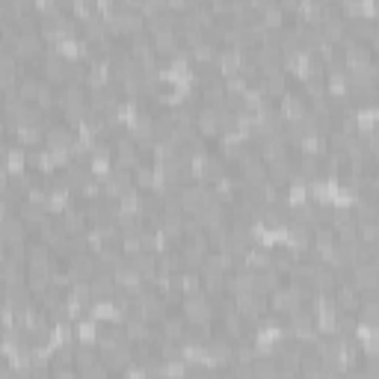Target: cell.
Returning a JSON list of instances; mask_svg holds the SVG:
<instances>
[{
    "label": "cell",
    "instance_id": "6da1fadb",
    "mask_svg": "<svg viewBox=\"0 0 379 379\" xmlns=\"http://www.w3.org/2000/svg\"><path fill=\"white\" fill-rule=\"evenodd\" d=\"M184 311L181 315L187 317L190 326H210L213 320V302H210V296L202 290V293H193V296H184Z\"/></svg>",
    "mask_w": 379,
    "mask_h": 379
},
{
    "label": "cell",
    "instance_id": "7a4b0ae2",
    "mask_svg": "<svg viewBox=\"0 0 379 379\" xmlns=\"http://www.w3.org/2000/svg\"><path fill=\"white\" fill-rule=\"evenodd\" d=\"M237 361V341L228 335H217L208 341V365H234Z\"/></svg>",
    "mask_w": 379,
    "mask_h": 379
},
{
    "label": "cell",
    "instance_id": "3957f363",
    "mask_svg": "<svg viewBox=\"0 0 379 379\" xmlns=\"http://www.w3.org/2000/svg\"><path fill=\"white\" fill-rule=\"evenodd\" d=\"M65 273L72 276V282H92V278L98 276V258H92L89 252H84V255H72V258H69V267H65Z\"/></svg>",
    "mask_w": 379,
    "mask_h": 379
},
{
    "label": "cell",
    "instance_id": "277c9868",
    "mask_svg": "<svg viewBox=\"0 0 379 379\" xmlns=\"http://www.w3.org/2000/svg\"><path fill=\"white\" fill-rule=\"evenodd\" d=\"M350 282L365 293L379 290V264L368 261V264H358V267H350Z\"/></svg>",
    "mask_w": 379,
    "mask_h": 379
},
{
    "label": "cell",
    "instance_id": "5b68a950",
    "mask_svg": "<svg viewBox=\"0 0 379 379\" xmlns=\"http://www.w3.org/2000/svg\"><path fill=\"white\" fill-rule=\"evenodd\" d=\"M335 305L338 311H347V315H358V308H361V290L353 285V282H338L335 288Z\"/></svg>",
    "mask_w": 379,
    "mask_h": 379
},
{
    "label": "cell",
    "instance_id": "8992f818",
    "mask_svg": "<svg viewBox=\"0 0 379 379\" xmlns=\"http://www.w3.org/2000/svg\"><path fill=\"white\" fill-rule=\"evenodd\" d=\"M42 45H45L42 30H24V33H18V39L12 42V51H15V57H36V54H42Z\"/></svg>",
    "mask_w": 379,
    "mask_h": 379
},
{
    "label": "cell",
    "instance_id": "52a82bcc",
    "mask_svg": "<svg viewBox=\"0 0 379 379\" xmlns=\"http://www.w3.org/2000/svg\"><path fill=\"white\" fill-rule=\"evenodd\" d=\"M255 12L261 15V24L267 30H282L285 27V9L282 4H273V0H261V4H252Z\"/></svg>",
    "mask_w": 379,
    "mask_h": 379
},
{
    "label": "cell",
    "instance_id": "ba28073f",
    "mask_svg": "<svg viewBox=\"0 0 379 379\" xmlns=\"http://www.w3.org/2000/svg\"><path fill=\"white\" fill-rule=\"evenodd\" d=\"M86 222H89V217H86V210H80V208H65L62 210V217H60V225H62V232L69 234V237H77V234H84L86 232Z\"/></svg>",
    "mask_w": 379,
    "mask_h": 379
},
{
    "label": "cell",
    "instance_id": "9c48e42d",
    "mask_svg": "<svg viewBox=\"0 0 379 379\" xmlns=\"http://www.w3.org/2000/svg\"><path fill=\"white\" fill-rule=\"evenodd\" d=\"M308 285H311V290H317V293H335V288H338V273H332V270L326 267V264H315Z\"/></svg>",
    "mask_w": 379,
    "mask_h": 379
},
{
    "label": "cell",
    "instance_id": "30bf717a",
    "mask_svg": "<svg viewBox=\"0 0 379 379\" xmlns=\"http://www.w3.org/2000/svg\"><path fill=\"white\" fill-rule=\"evenodd\" d=\"M0 234H4V243L6 246H18L27 237V222L21 217H15V213H6L4 225H0Z\"/></svg>",
    "mask_w": 379,
    "mask_h": 379
},
{
    "label": "cell",
    "instance_id": "8fae6325",
    "mask_svg": "<svg viewBox=\"0 0 379 379\" xmlns=\"http://www.w3.org/2000/svg\"><path fill=\"white\" fill-rule=\"evenodd\" d=\"M222 107V104H220ZM220 107H202L199 110V116H196V130H199L202 137H213V134H220V116H222V110Z\"/></svg>",
    "mask_w": 379,
    "mask_h": 379
},
{
    "label": "cell",
    "instance_id": "7c38bea8",
    "mask_svg": "<svg viewBox=\"0 0 379 379\" xmlns=\"http://www.w3.org/2000/svg\"><path fill=\"white\" fill-rule=\"evenodd\" d=\"M125 338H128V344H148V341H154V335H152V323L148 320H142V317H128L125 320Z\"/></svg>",
    "mask_w": 379,
    "mask_h": 379
},
{
    "label": "cell",
    "instance_id": "4fadbf2b",
    "mask_svg": "<svg viewBox=\"0 0 379 379\" xmlns=\"http://www.w3.org/2000/svg\"><path fill=\"white\" fill-rule=\"evenodd\" d=\"M202 285H205V293L208 296H220V293H228L225 285H228V273L210 267V264H205L202 267Z\"/></svg>",
    "mask_w": 379,
    "mask_h": 379
},
{
    "label": "cell",
    "instance_id": "5bb4252c",
    "mask_svg": "<svg viewBox=\"0 0 379 379\" xmlns=\"http://www.w3.org/2000/svg\"><path fill=\"white\" fill-rule=\"evenodd\" d=\"M240 181H243V187H264L270 181L267 163L255 160V163H246V166H240Z\"/></svg>",
    "mask_w": 379,
    "mask_h": 379
},
{
    "label": "cell",
    "instance_id": "9a60e30c",
    "mask_svg": "<svg viewBox=\"0 0 379 379\" xmlns=\"http://www.w3.org/2000/svg\"><path fill=\"white\" fill-rule=\"evenodd\" d=\"M72 142H74V134L69 125H47L45 145L51 148V152H57V148H72Z\"/></svg>",
    "mask_w": 379,
    "mask_h": 379
},
{
    "label": "cell",
    "instance_id": "2e32d148",
    "mask_svg": "<svg viewBox=\"0 0 379 379\" xmlns=\"http://www.w3.org/2000/svg\"><path fill=\"white\" fill-rule=\"evenodd\" d=\"M187 317L184 315H166L160 320V335L166 338V341H184L187 335Z\"/></svg>",
    "mask_w": 379,
    "mask_h": 379
},
{
    "label": "cell",
    "instance_id": "e0dca14e",
    "mask_svg": "<svg viewBox=\"0 0 379 379\" xmlns=\"http://www.w3.org/2000/svg\"><path fill=\"white\" fill-rule=\"evenodd\" d=\"M288 157V137L282 134V137H273V140H267L261 145V160L267 163V166H273V163H278V160H285Z\"/></svg>",
    "mask_w": 379,
    "mask_h": 379
},
{
    "label": "cell",
    "instance_id": "ac0fdd59",
    "mask_svg": "<svg viewBox=\"0 0 379 379\" xmlns=\"http://www.w3.org/2000/svg\"><path fill=\"white\" fill-rule=\"evenodd\" d=\"M98 365H101V353H98L95 344H80V347H77L74 368H77L80 373H86V370H92V368H98Z\"/></svg>",
    "mask_w": 379,
    "mask_h": 379
},
{
    "label": "cell",
    "instance_id": "d6986e66",
    "mask_svg": "<svg viewBox=\"0 0 379 379\" xmlns=\"http://www.w3.org/2000/svg\"><path fill=\"white\" fill-rule=\"evenodd\" d=\"M267 172H270V184L282 187V184H288V181H293V178H296V163L285 157V160L273 163V166H267Z\"/></svg>",
    "mask_w": 379,
    "mask_h": 379
},
{
    "label": "cell",
    "instance_id": "ffe728a7",
    "mask_svg": "<svg viewBox=\"0 0 379 379\" xmlns=\"http://www.w3.org/2000/svg\"><path fill=\"white\" fill-rule=\"evenodd\" d=\"M130 261H134L137 273L145 278V282L157 278V273H160V258H157V255H152V252H140L137 258H130Z\"/></svg>",
    "mask_w": 379,
    "mask_h": 379
},
{
    "label": "cell",
    "instance_id": "44dd1931",
    "mask_svg": "<svg viewBox=\"0 0 379 379\" xmlns=\"http://www.w3.org/2000/svg\"><path fill=\"white\" fill-rule=\"evenodd\" d=\"M282 288V273H278L276 267H264V270H258V285H255V293H273V290H278Z\"/></svg>",
    "mask_w": 379,
    "mask_h": 379
},
{
    "label": "cell",
    "instance_id": "7402d4cb",
    "mask_svg": "<svg viewBox=\"0 0 379 379\" xmlns=\"http://www.w3.org/2000/svg\"><path fill=\"white\" fill-rule=\"evenodd\" d=\"M252 373H255V379H278V358L258 356L252 361Z\"/></svg>",
    "mask_w": 379,
    "mask_h": 379
},
{
    "label": "cell",
    "instance_id": "603a6c76",
    "mask_svg": "<svg viewBox=\"0 0 379 379\" xmlns=\"http://www.w3.org/2000/svg\"><path fill=\"white\" fill-rule=\"evenodd\" d=\"M178 288H181V296H193V293H202V270H187L178 276Z\"/></svg>",
    "mask_w": 379,
    "mask_h": 379
},
{
    "label": "cell",
    "instance_id": "cb8c5ba5",
    "mask_svg": "<svg viewBox=\"0 0 379 379\" xmlns=\"http://www.w3.org/2000/svg\"><path fill=\"white\" fill-rule=\"evenodd\" d=\"M45 130H47V125H21V128H15V134H18V142L24 148V145L45 142Z\"/></svg>",
    "mask_w": 379,
    "mask_h": 379
},
{
    "label": "cell",
    "instance_id": "d4e9b609",
    "mask_svg": "<svg viewBox=\"0 0 379 379\" xmlns=\"http://www.w3.org/2000/svg\"><path fill=\"white\" fill-rule=\"evenodd\" d=\"M39 89H42V80L33 77V74H21V84H18V98L21 101H36L39 98Z\"/></svg>",
    "mask_w": 379,
    "mask_h": 379
},
{
    "label": "cell",
    "instance_id": "484cf974",
    "mask_svg": "<svg viewBox=\"0 0 379 379\" xmlns=\"http://www.w3.org/2000/svg\"><path fill=\"white\" fill-rule=\"evenodd\" d=\"M315 246H317V252L332 249V246H338V232L332 225H317L315 228Z\"/></svg>",
    "mask_w": 379,
    "mask_h": 379
},
{
    "label": "cell",
    "instance_id": "4316f807",
    "mask_svg": "<svg viewBox=\"0 0 379 379\" xmlns=\"http://www.w3.org/2000/svg\"><path fill=\"white\" fill-rule=\"evenodd\" d=\"M356 210H350L347 205H338V208H332V222H329V225H332L335 228V232H341V228H347V225H356Z\"/></svg>",
    "mask_w": 379,
    "mask_h": 379
},
{
    "label": "cell",
    "instance_id": "83f0119b",
    "mask_svg": "<svg viewBox=\"0 0 379 379\" xmlns=\"http://www.w3.org/2000/svg\"><path fill=\"white\" fill-rule=\"evenodd\" d=\"M264 84H267V95H273V98H285L288 95V74L285 72H278L273 77H264Z\"/></svg>",
    "mask_w": 379,
    "mask_h": 379
},
{
    "label": "cell",
    "instance_id": "f1b7e54d",
    "mask_svg": "<svg viewBox=\"0 0 379 379\" xmlns=\"http://www.w3.org/2000/svg\"><path fill=\"white\" fill-rule=\"evenodd\" d=\"M18 213H21V220L30 222V225H39V222L47 217V210H45V208L30 205V202H21V205H18Z\"/></svg>",
    "mask_w": 379,
    "mask_h": 379
},
{
    "label": "cell",
    "instance_id": "f546056e",
    "mask_svg": "<svg viewBox=\"0 0 379 379\" xmlns=\"http://www.w3.org/2000/svg\"><path fill=\"white\" fill-rule=\"evenodd\" d=\"M300 365L302 361H293V358H278V379H300Z\"/></svg>",
    "mask_w": 379,
    "mask_h": 379
},
{
    "label": "cell",
    "instance_id": "4dcf8cb0",
    "mask_svg": "<svg viewBox=\"0 0 379 379\" xmlns=\"http://www.w3.org/2000/svg\"><path fill=\"white\" fill-rule=\"evenodd\" d=\"M51 104H54V86H51V84H42L39 98H36V107H39V110H47Z\"/></svg>",
    "mask_w": 379,
    "mask_h": 379
},
{
    "label": "cell",
    "instance_id": "1f68e13d",
    "mask_svg": "<svg viewBox=\"0 0 379 379\" xmlns=\"http://www.w3.org/2000/svg\"><path fill=\"white\" fill-rule=\"evenodd\" d=\"M77 373L80 370H72V368H54V379H80Z\"/></svg>",
    "mask_w": 379,
    "mask_h": 379
},
{
    "label": "cell",
    "instance_id": "d6a6232c",
    "mask_svg": "<svg viewBox=\"0 0 379 379\" xmlns=\"http://www.w3.org/2000/svg\"><path fill=\"white\" fill-rule=\"evenodd\" d=\"M282 9H285V12H296V9H300V4H296V0H285Z\"/></svg>",
    "mask_w": 379,
    "mask_h": 379
}]
</instances>
